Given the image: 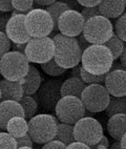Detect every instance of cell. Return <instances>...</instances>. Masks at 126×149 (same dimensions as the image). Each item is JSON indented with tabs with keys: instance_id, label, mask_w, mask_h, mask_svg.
<instances>
[{
	"instance_id": "cell-2",
	"label": "cell",
	"mask_w": 126,
	"mask_h": 149,
	"mask_svg": "<svg viewBox=\"0 0 126 149\" xmlns=\"http://www.w3.org/2000/svg\"><path fill=\"white\" fill-rule=\"evenodd\" d=\"M113 58L110 50L104 45L92 44L82 52L81 66L93 74H106L112 68Z\"/></svg>"
},
{
	"instance_id": "cell-29",
	"label": "cell",
	"mask_w": 126,
	"mask_h": 149,
	"mask_svg": "<svg viewBox=\"0 0 126 149\" xmlns=\"http://www.w3.org/2000/svg\"><path fill=\"white\" fill-rule=\"evenodd\" d=\"M13 10L20 14L26 15L30 12L34 6V0H11Z\"/></svg>"
},
{
	"instance_id": "cell-32",
	"label": "cell",
	"mask_w": 126,
	"mask_h": 149,
	"mask_svg": "<svg viewBox=\"0 0 126 149\" xmlns=\"http://www.w3.org/2000/svg\"><path fill=\"white\" fill-rule=\"evenodd\" d=\"M12 42L8 39L5 33L0 31V58L4 56L6 52H8L11 49Z\"/></svg>"
},
{
	"instance_id": "cell-38",
	"label": "cell",
	"mask_w": 126,
	"mask_h": 149,
	"mask_svg": "<svg viewBox=\"0 0 126 149\" xmlns=\"http://www.w3.org/2000/svg\"><path fill=\"white\" fill-rule=\"evenodd\" d=\"M0 11L6 13L13 11L11 0H0Z\"/></svg>"
},
{
	"instance_id": "cell-47",
	"label": "cell",
	"mask_w": 126,
	"mask_h": 149,
	"mask_svg": "<svg viewBox=\"0 0 126 149\" xmlns=\"http://www.w3.org/2000/svg\"><path fill=\"white\" fill-rule=\"evenodd\" d=\"M110 149H122V146H121L120 141L115 140V141L112 144V146H111Z\"/></svg>"
},
{
	"instance_id": "cell-28",
	"label": "cell",
	"mask_w": 126,
	"mask_h": 149,
	"mask_svg": "<svg viewBox=\"0 0 126 149\" xmlns=\"http://www.w3.org/2000/svg\"><path fill=\"white\" fill-rule=\"evenodd\" d=\"M80 77L81 79L85 82L87 84H104V78H106V74H93L86 71L81 66L80 68Z\"/></svg>"
},
{
	"instance_id": "cell-6",
	"label": "cell",
	"mask_w": 126,
	"mask_h": 149,
	"mask_svg": "<svg viewBox=\"0 0 126 149\" xmlns=\"http://www.w3.org/2000/svg\"><path fill=\"white\" fill-rule=\"evenodd\" d=\"M24 24L32 38L47 37L53 31V21L45 9H32L25 15Z\"/></svg>"
},
{
	"instance_id": "cell-37",
	"label": "cell",
	"mask_w": 126,
	"mask_h": 149,
	"mask_svg": "<svg viewBox=\"0 0 126 149\" xmlns=\"http://www.w3.org/2000/svg\"><path fill=\"white\" fill-rule=\"evenodd\" d=\"M10 16H11V15L6 14V12L0 11V31H1V33H6V24L8 22Z\"/></svg>"
},
{
	"instance_id": "cell-17",
	"label": "cell",
	"mask_w": 126,
	"mask_h": 149,
	"mask_svg": "<svg viewBox=\"0 0 126 149\" xmlns=\"http://www.w3.org/2000/svg\"><path fill=\"white\" fill-rule=\"evenodd\" d=\"M0 90H1V101H15L19 102L24 96L23 86L20 81L0 80Z\"/></svg>"
},
{
	"instance_id": "cell-30",
	"label": "cell",
	"mask_w": 126,
	"mask_h": 149,
	"mask_svg": "<svg viewBox=\"0 0 126 149\" xmlns=\"http://www.w3.org/2000/svg\"><path fill=\"white\" fill-rule=\"evenodd\" d=\"M0 149H17L15 138L7 132H0Z\"/></svg>"
},
{
	"instance_id": "cell-9",
	"label": "cell",
	"mask_w": 126,
	"mask_h": 149,
	"mask_svg": "<svg viewBox=\"0 0 126 149\" xmlns=\"http://www.w3.org/2000/svg\"><path fill=\"white\" fill-rule=\"evenodd\" d=\"M24 55L29 63L43 64L54 56V42L51 38H31L26 43Z\"/></svg>"
},
{
	"instance_id": "cell-24",
	"label": "cell",
	"mask_w": 126,
	"mask_h": 149,
	"mask_svg": "<svg viewBox=\"0 0 126 149\" xmlns=\"http://www.w3.org/2000/svg\"><path fill=\"white\" fill-rule=\"evenodd\" d=\"M18 102L24 110V118L25 120H29L35 116L38 109V102L33 95H24Z\"/></svg>"
},
{
	"instance_id": "cell-5",
	"label": "cell",
	"mask_w": 126,
	"mask_h": 149,
	"mask_svg": "<svg viewBox=\"0 0 126 149\" xmlns=\"http://www.w3.org/2000/svg\"><path fill=\"white\" fill-rule=\"evenodd\" d=\"M113 33V26L110 19L98 15L86 21L82 34L90 44L104 45Z\"/></svg>"
},
{
	"instance_id": "cell-13",
	"label": "cell",
	"mask_w": 126,
	"mask_h": 149,
	"mask_svg": "<svg viewBox=\"0 0 126 149\" xmlns=\"http://www.w3.org/2000/svg\"><path fill=\"white\" fill-rule=\"evenodd\" d=\"M24 14H20L15 11L12 13L6 24V34L13 43H27L32 38L27 33L24 24Z\"/></svg>"
},
{
	"instance_id": "cell-4",
	"label": "cell",
	"mask_w": 126,
	"mask_h": 149,
	"mask_svg": "<svg viewBox=\"0 0 126 149\" xmlns=\"http://www.w3.org/2000/svg\"><path fill=\"white\" fill-rule=\"evenodd\" d=\"M29 65L24 54L8 51L0 58V74L6 80L21 81L26 74Z\"/></svg>"
},
{
	"instance_id": "cell-26",
	"label": "cell",
	"mask_w": 126,
	"mask_h": 149,
	"mask_svg": "<svg viewBox=\"0 0 126 149\" xmlns=\"http://www.w3.org/2000/svg\"><path fill=\"white\" fill-rule=\"evenodd\" d=\"M104 45L106 46L112 53L113 60H117L120 58L122 52L123 50L124 42L113 33L112 37Z\"/></svg>"
},
{
	"instance_id": "cell-45",
	"label": "cell",
	"mask_w": 126,
	"mask_h": 149,
	"mask_svg": "<svg viewBox=\"0 0 126 149\" xmlns=\"http://www.w3.org/2000/svg\"><path fill=\"white\" fill-rule=\"evenodd\" d=\"M80 68H81V66L80 65H78L76 67H74L73 68H71V74L72 77H80Z\"/></svg>"
},
{
	"instance_id": "cell-43",
	"label": "cell",
	"mask_w": 126,
	"mask_h": 149,
	"mask_svg": "<svg viewBox=\"0 0 126 149\" xmlns=\"http://www.w3.org/2000/svg\"><path fill=\"white\" fill-rule=\"evenodd\" d=\"M57 0H34V2L41 6H48L51 4H53L54 2H56Z\"/></svg>"
},
{
	"instance_id": "cell-39",
	"label": "cell",
	"mask_w": 126,
	"mask_h": 149,
	"mask_svg": "<svg viewBox=\"0 0 126 149\" xmlns=\"http://www.w3.org/2000/svg\"><path fill=\"white\" fill-rule=\"evenodd\" d=\"M77 40H78V46H79V48H80V49H81V51L83 52L85 49H87L90 45H92V44H90L89 42L85 39V37L83 36V34L81 33L80 35H78V38H77Z\"/></svg>"
},
{
	"instance_id": "cell-27",
	"label": "cell",
	"mask_w": 126,
	"mask_h": 149,
	"mask_svg": "<svg viewBox=\"0 0 126 149\" xmlns=\"http://www.w3.org/2000/svg\"><path fill=\"white\" fill-rule=\"evenodd\" d=\"M41 68L50 77H60L64 74L67 70L60 67L54 58H51L50 60L43 64H41Z\"/></svg>"
},
{
	"instance_id": "cell-44",
	"label": "cell",
	"mask_w": 126,
	"mask_h": 149,
	"mask_svg": "<svg viewBox=\"0 0 126 149\" xmlns=\"http://www.w3.org/2000/svg\"><path fill=\"white\" fill-rule=\"evenodd\" d=\"M120 63L121 65L123 66V69L126 70V44H124V48H123V50L122 52V54L120 56Z\"/></svg>"
},
{
	"instance_id": "cell-15",
	"label": "cell",
	"mask_w": 126,
	"mask_h": 149,
	"mask_svg": "<svg viewBox=\"0 0 126 149\" xmlns=\"http://www.w3.org/2000/svg\"><path fill=\"white\" fill-rule=\"evenodd\" d=\"M16 116L24 117V110L18 102H15V101L0 102V130H6L8 120Z\"/></svg>"
},
{
	"instance_id": "cell-23",
	"label": "cell",
	"mask_w": 126,
	"mask_h": 149,
	"mask_svg": "<svg viewBox=\"0 0 126 149\" xmlns=\"http://www.w3.org/2000/svg\"><path fill=\"white\" fill-rule=\"evenodd\" d=\"M104 111L109 118L115 114H126V96H111L109 103Z\"/></svg>"
},
{
	"instance_id": "cell-12",
	"label": "cell",
	"mask_w": 126,
	"mask_h": 149,
	"mask_svg": "<svg viewBox=\"0 0 126 149\" xmlns=\"http://www.w3.org/2000/svg\"><path fill=\"white\" fill-rule=\"evenodd\" d=\"M85 23L79 12L69 9L60 15L58 21V30L63 35L76 38L82 33Z\"/></svg>"
},
{
	"instance_id": "cell-18",
	"label": "cell",
	"mask_w": 126,
	"mask_h": 149,
	"mask_svg": "<svg viewBox=\"0 0 126 149\" xmlns=\"http://www.w3.org/2000/svg\"><path fill=\"white\" fill-rule=\"evenodd\" d=\"M123 0H101L98 8L101 15L108 19L120 17L125 10Z\"/></svg>"
},
{
	"instance_id": "cell-40",
	"label": "cell",
	"mask_w": 126,
	"mask_h": 149,
	"mask_svg": "<svg viewBox=\"0 0 126 149\" xmlns=\"http://www.w3.org/2000/svg\"><path fill=\"white\" fill-rule=\"evenodd\" d=\"M78 3L84 7H90V6H97L99 5L101 0H77Z\"/></svg>"
},
{
	"instance_id": "cell-16",
	"label": "cell",
	"mask_w": 126,
	"mask_h": 149,
	"mask_svg": "<svg viewBox=\"0 0 126 149\" xmlns=\"http://www.w3.org/2000/svg\"><path fill=\"white\" fill-rule=\"evenodd\" d=\"M23 86L24 95H34L41 84V76L36 67L30 64L24 77L20 81Z\"/></svg>"
},
{
	"instance_id": "cell-21",
	"label": "cell",
	"mask_w": 126,
	"mask_h": 149,
	"mask_svg": "<svg viewBox=\"0 0 126 149\" xmlns=\"http://www.w3.org/2000/svg\"><path fill=\"white\" fill-rule=\"evenodd\" d=\"M6 131L15 138L24 136L28 134V121L24 117H14L8 120Z\"/></svg>"
},
{
	"instance_id": "cell-7",
	"label": "cell",
	"mask_w": 126,
	"mask_h": 149,
	"mask_svg": "<svg viewBox=\"0 0 126 149\" xmlns=\"http://www.w3.org/2000/svg\"><path fill=\"white\" fill-rule=\"evenodd\" d=\"M54 111L60 122L70 125H74L86 116V109L81 99L74 96L61 97Z\"/></svg>"
},
{
	"instance_id": "cell-3",
	"label": "cell",
	"mask_w": 126,
	"mask_h": 149,
	"mask_svg": "<svg viewBox=\"0 0 126 149\" xmlns=\"http://www.w3.org/2000/svg\"><path fill=\"white\" fill-rule=\"evenodd\" d=\"M58 124L56 118L52 115H35L28 121V135L34 143L43 145L55 138Z\"/></svg>"
},
{
	"instance_id": "cell-33",
	"label": "cell",
	"mask_w": 126,
	"mask_h": 149,
	"mask_svg": "<svg viewBox=\"0 0 126 149\" xmlns=\"http://www.w3.org/2000/svg\"><path fill=\"white\" fill-rule=\"evenodd\" d=\"M80 14L83 16L84 20H85V22H86V21H88V20H89L92 17L101 15L100 11H99V8H98V6H90V7H84Z\"/></svg>"
},
{
	"instance_id": "cell-49",
	"label": "cell",
	"mask_w": 126,
	"mask_h": 149,
	"mask_svg": "<svg viewBox=\"0 0 126 149\" xmlns=\"http://www.w3.org/2000/svg\"><path fill=\"white\" fill-rule=\"evenodd\" d=\"M0 100H1V90H0Z\"/></svg>"
},
{
	"instance_id": "cell-20",
	"label": "cell",
	"mask_w": 126,
	"mask_h": 149,
	"mask_svg": "<svg viewBox=\"0 0 126 149\" xmlns=\"http://www.w3.org/2000/svg\"><path fill=\"white\" fill-rule=\"evenodd\" d=\"M108 134L114 140L120 141L126 133V114H115L111 116L107 121Z\"/></svg>"
},
{
	"instance_id": "cell-8",
	"label": "cell",
	"mask_w": 126,
	"mask_h": 149,
	"mask_svg": "<svg viewBox=\"0 0 126 149\" xmlns=\"http://www.w3.org/2000/svg\"><path fill=\"white\" fill-rule=\"evenodd\" d=\"M111 95L104 84H88L84 89L81 101L86 111L91 113L101 112L106 109Z\"/></svg>"
},
{
	"instance_id": "cell-34",
	"label": "cell",
	"mask_w": 126,
	"mask_h": 149,
	"mask_svg": "<svg viewBox=\"0 0 126 149\" xmlns=\"http://www.w3.org/2000/svg\"><path fill=\"white\" fill-rule=\"evenodd\" d=\"M15 140H16V144H17V148H19V147H24V146L33 147V146H34V141L32 140L31 136L28 134H26L24 136L15 138Z\"/></svg>"
},
{
	"instance_id": "cell-10",
	"label": "cell",
	"mask_w": 126,
	"mask_h": 149,
	"mask_svg": "<svg viewBox=\"0 0 126 149\" xmlns=\"http://www.w3.org/2000/svg\"><path fill=\"white\" fill-rule=\"evenodd\" d=\"M104 135L101 123L89 116L83 117L74 124V136L78 142L91 146L97 144Z\"/></svg>"
},
{
	"instance_id": "cell-41",
	"label": "cell",
	"mask_w": 126,
	"mask_h": 149,
	"mask_svg": "<svg viewBox=\"0 0 126 149\" xmlns=\"http://www.w3.org/2000/svg\"><path fill=\"white\" fill-rule=\"evenodd\" d=\"M66 149H91V148H90V146H88L86 144L75 141V142L69 144V146H67Z\"/></svg>"
},
{
	"instance_id": "cell-48",
	"label": "cell",
	"mask_w": 126,
	"mask_h": 149,
	"mask_svg": "<svg viewBox=\"0 0 126 149\" xmlns=\"http://www.w3.org/2000/svg\"><path fill=\"white\" fill-rule=\"evenodd\" d=\"M17 149H34L33 147H29V146H24V147H19Z\"/></svg>"
},
{
	"instance_id": "cell-51",
	"label": "cell",
	"mask_w": 126,
	"mask_h": 149,
	"mask_svg": "<svg viewBox=\"0 0 126 149\" xmlns=\"http://www.w3.org/2000/svg\"><path fill=\"white\" fill-rule=\"evenodd\" d=\"M99 149H109V148H99Z\"/></svg>"
},
{
	"instance_id": "cell-35",
	"label": "cell",
	"mask_w": 126,
	"mask_h": 149,
	"mask_svg": "<svg viewBox=\"0 0 126 149\" xmlns=\"http://www.w3.org/2000/svg\"><path fill=\"white\" fill-rule=\"evenodd\" d=\"M41 149H66V146L58 140H51L48 143L43 144Z\"/></svg>"
},
{
	"instance_id": "cell-50",
	"label": "cell",
	"mask_w": 126,
	"mask_h": 149,
	"mask_svg": "<svg viewBox=\"0 0 126 149\" xmlns=\"http://www.w3.org/2000/svg\"><path fill=\"white\" fill-rule=\"evenodd\" d=\"M123 2H124V4H125V6H126V0H123Z\"/></svg>"
},
{
	"instance_id": "cell-1",
	"label": "cell",
	"mask_w": 126,
	"mask_h": 149,
	"mask_svg": "<svg viewBox=\"0 0 126 149\" xmlns=\"http://www.w3.org/2000/svg\"><path fill=\"white\" fill-rule=\"evenodd\" d=\"M51 39L54 42L53 58L60 67L65 69H71L79 65L82 51L78 46L77 38L58 33Z\"/></svg>"
},
{
	"instance_id": "cell-36",
	"label": "cell",
	"mask_w": 126,
	"mask_h": 149,
	"mask_svg": "<svg viewBox=\"0 0 126 149\" xmlns=\"http://www.w3.org/2000/svg\"><path fill=\"white\" fill-rule=\"evenodd\" d=\"M109 140L107 136H106L104 135H103V136L101 137V139L93 146H90L91 149H99V148H109Z\"/></svg>"
},
{
	"instance_id": "cell-46",
	"label": "cell",
	"mask_w": 126,
	"mask_h": 149,
	"mask_svg": "<svg viewBox=\"0 0 126 149\" xmlns=\"http://www.w3.org/2000/svg\"><path fill=\"white\" fill-rule=\"evenodd\" d=\"M120 144H121L122 149H126V133L122 136V138L120 139Z\"/></svg>"
},
{
	"instance_id": "cell-25",
	"label": "cell",
	"mask_w": 126,
	"mask_h": 149,
	"mask_svg": "<svg viewBox=\"0 0 126 149\" xmlns=\"http://www.w3.org/2000/svg\"><path fill=\"white\" fill-rule=\"evenodd\" d=\"M69 9V6L66 3H63L61 1H56L46 7L45 10L50 14L52 21H53V31L58 30V21L60 15Z\"/></svg>"
},
{
	"instance_id": "cell-14",
	"label": "cell",
	"mask_w": 126,
	"mask_h": 149,
	"mask_svg": "<svg viewBox=\"0 0 126 149\" xmlns=\"http://www.w3.org/2000/svg\"><path fill=\"white\" fill-rule=\"evenodd\" d=\"M104 86L111 96H126V70H110L106 74Z\"/></svg>"
},
{
	"instance_id": "cell-31",
	"label": "cell",
	"mask_w": 126,
	"mask_h": 149,
	"mask_svg": "<svg viewBox=\"0 0 126 149\" xmlns=\"http://www.w3.org/2000/svg\"><path fill=\"white\" fill-rule=\"evenodd\" d=\"M114 31L115 34L123 42H126V13L118 17L114 25Z\"/></svg>"
},
{
	"instance_id": "cell-42",
	"label": "cell",
	"mask_w": 126,
	"mask_h": 149,
	"mask_svg": "<svg viewBox=\"0 0 126 149\" xmlns=\"http://www.w3.org/2000/svg\"><path fill=\"white\" fill-rule=\"evenodd\" d=\"M25 47H26V43H22V44H15V43H14L13 47L11 46V48H13V50L14 51L22 53V54H24Z\"/></svg>"
},
{
	"instance_id": "cell-22",
	"label": "cell",
	"mask_w": 126,
	"mask_h": 149,
	"mask_svg": "<svg viewBox=\"0 0 126 149\" xmlns=\"http://www.w3.org/2000/svg\"><path fill=\"white\" fill-rule=\"evenodd\" d=\"M54 139L60 141L66 146L73 142H75L76 139L74 136V125L62 122L59 123L57 127V133Z\"/></svg>"
},
{
	"instance_id": "cell-11",
	"label": "cell",
	"mask_w": 126,
	"mask_h": 149,
	"mask_svg": "<svg viewBox=\"0 0 126 149\" xmlns=\"http://www.w3.org/2000/svg\"><path fill=\"white\" fill-rule=\"evenodd\" d=\"M62 82L57 79H51L41 84L37 93L34 95L36 96L37 102L46 111H54L58 102L61 96Z\"/></svg>"
},
{
	"instance_id": "cell-19",
	"label": "cell",
	"mask_w": 126,
	"mask_h": 149,
	"mask_svg": "<svg viewBox=\"0 0 126 149\" xmlns=\"http://www.w3.org/2000/svg\"><path fill=\"white\" fill-rule=\"evenodd\" d=\"M88 84L79 77H71L61 84V96H74L81 98L82 93Z\"/></svg>"
}]
</instances>
